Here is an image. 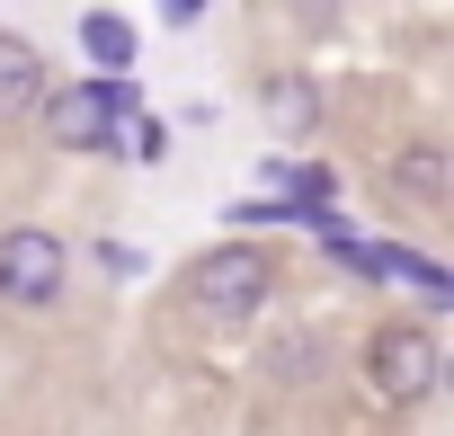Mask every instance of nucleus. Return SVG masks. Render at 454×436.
<instances>
[{
    "instance_id": "6e6552de",
    "label": "nucleus",
    "mask_w": 454,
    "mask_h": 436,
    "mask_svg": "<svg viewBox=\"0 0 454 436\" xmlns=\"http://www.w3.org/2000/svg\"><path fill=\"white\" fill-rule=\"evenodd\" d=\"M259 107H268L277 134H312V125H321V90H312L303 72H277V81L259 90Z\"/></svg>"
},
{
    "instance_id": "1a4fd4ad",
    "label": "nucleus",
    "mask_w": 454,
    "mask_h": 436,
    "mask_svg": "<svg viewBox=\"0 0 454 436\" xmlns=\"http://www.w3.org/2000/svg\"><path fill=\"white\" fill-rule=\"evenodd\" d=\"M125 152H134V160H160V152H169V134H160L152 116H134V125H125Z\"/></svg>"
},
{
    "instance_id": "9d476101",
    "label": "nucleus",
    "mask_w": 454,
    "mask_h": 436,
    "mask_svg": "<svg viewBox=\"0 0 454 436\" xmlns=\"http://www.w3.org/2000/svg\"><path fill=\"white\" fill-rule=\"evenodd\" d=\"M90 259H98V268H107V276H143V250H134V241H98V250H90Z\"/></svg>"
},
{
    "instance_id": "f257e3e1",
    "label": "nucleus",
    "mask_w": 454,
    "mask_h": 436,
    "mask_svg": "<svg viewBox=\"0 0 454 436\" xmlns=\"http://www.w3.org/2000/svg\"><path fill=\"white\" fill-rule=\"evenodd\" d=\"M36 116L63 152H125V125L143 116V98L125 81H72V90H45Z\"/></svg>"
},
{
    "instance_id": "39448f33",
    "label": "nucleus",
    "mask_w": 454,
    "mask_h": 436,
    "mask_svg": "<svg viewBox=\"0 0 454 436\" xmlns=\"http://www.w3.org/2000/svg\"><path fill=\"white\" fill-rule=\"evenodd\" d=\"M392 187H401V205H419V214H445V187H454V160H445V143H401V152H392Z\"/></svg>"
},
{
    "instance_id": "423d86ee",
    "label": "nucleus",
    "mask_w": 454,
    "mask_h": 436,
    "mask_svg": "<svg viewBox=\"0 0 454 436\" xmlns=\"http://www.w3.org/2000/svg\"><path fill=\"white\" fill-rule=\"evenodd\" d=\"M81 54H90L98 81H125L134 54H143V45H134V19H125V10H81Z\"/></svg>"
},
{
    "instance_id": "7ed1b4c3",
    "label": "nucleus",
    "mask_w": 454,
    "mask_h": 436,
    "mask_svg": "<svg viewBox=\"0 0 454 436\" xmlns=\"http://www.w3.org/2000/svg\"><path fill=\"white\" fill-rule=\"evenodd\" d=\"M259 303H268V259H259L250 241H223V250H205V259L187 268V312H205V321H223V330H241Z\"/></svg>"
},
{
    "instance_id": "0eeeda50",
    "label": "nucleus",
    "mask_w": 454,
    "mask_h": 436,
    "mask_svg": "<svg viewBox=\"0 0 454 436\" xmlns=\"http://www.w3.org/2000/svg\"><path fill=\"white\" fill-rule=\"evenodd\" d=\"M45 107V54L19 45V36H0V125H19Z\"/></svg>"
},
{
    "instance_id": "f03ea898",
    "label": "nucleus",
    "mask_w": 454,
    "mask_h": 436,
    "mask_svg": "<svg viewBox=\"0 0 454 436\" xmlns=\"http://www.w3.org/2000/svg\"><path fill=\"white\" fill-rule=\"evenodd\" d=\"M365 383H374V401H392V409L427 401V392L445 383V347H436V330H419V321H383V330L365 339Z\"/></svg>"
},
{
    "instance_id": "20e7f679",
    "label": "nucleus",
    "mask_w": 454,
    "mask_h": 436,
    "mask_svg": "<svg viewBox=\"0 0 454 436\" xmlns=\"http://www.w3.org/2000/svg\"><path fill=\"white\" fill-rule=\"evenodd\" d=\"M63 294V241L19 223V232H0V303H19V312H45Z\"/></svg>"
}]
</instances>
